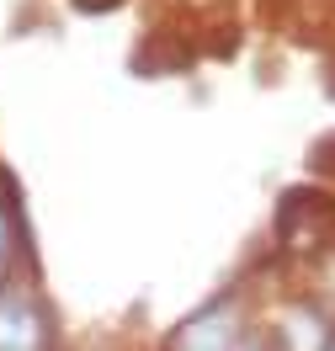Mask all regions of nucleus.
Masks as SVG:
<instances>
[{"label": "nucleus", "mask_w": 335, "mask_h": 351, "mask_svg": "<svg viewBox=\"0 0 335 351\" xmlns=\"http://www.w3.org/2000/svg\"><path fill=\"white\" fill-rule=\"evenodd\" d=\"M0 256H5V234H0Z\"/></svg>", "instance_id": "nucleus-1"}]
</instances>
